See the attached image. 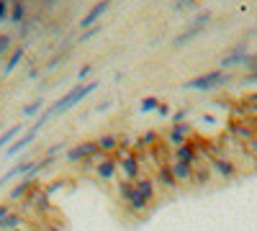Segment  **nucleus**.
<instances>
[{
	"mask_svg": "<svg viewBox=\"0 0 257 231\" xmlns=\"http://www.w3.org/2000/svg\"><path fill=\"white\" fill-rule=\"evenodd\" d=\"M201 31H203V26L190 24L185 31H180V34L175 36V41H173V44H175V47H185V44H190V41L196 39V36H201Z\"/></svg>",
	"mask_w": 257,
	"mask_h": 231,
	"instance_id": "19",
	"label": "nucleus"
},
{
	"mask_svg": "<svg viewBox=\"0 0 257 231\" xmlns=\"http://www.w3.org/2000/svg\"><path fill=\"white\" fill-rule=\"evenodd\" d=\"M193 136V126L190 123H170V129L165 134V144L170 146V149H178V146H183L188 139Z\"/></svg>",
	"mask_w": 257,
	"mask_h": 231,
	"instance_id": "6",
	"label": "nucleus"
},
{
	"mask_svg": "<svg viewBox=\"0 0 257 231\" xmlns=\"http://www.w3.org/2000/svg\"><path fill=\"white\" fill-rule=\"evenodd\" d=\"M98 149H100V154H116L118 152V134H100Z\"/></svg>",
	"mask_w": 257,
	"mask_h": 231,
	"instance_id": "18",
	"label": "nucleus"
},
{
	"mask_svg": "<svg viewBox=\"0 0 257 231\" xmlns=\"http://www.w3.org/2000/svg\"><path fill=\"white\" fill-rule=\"evenodd\" d=\"M185 116H188L185 111H178V113L170 116V121H173V123H183V121H185Z\"/></svg>",
	"mask_w": 257,
	"mask_h": 231,
	"instance_id": "35",
	"label": "nucleus"
},
{
	"mask_svg": "<svg viewBox=\"0 0 257 231\" xmlns=\"http://www.w3.org/2000/svg\"><path fill=\"white\" fill-rule=\"evenodd\" d=\"M155 182H157L160 190H165V193H175L178 187H180V182L175 180L173 170H170V159H167V162H162V164L157 167V170H155Z\"/></svg>",
	"mask_w": 257,
	"mask_h": 231,
	"instance_id": "7",
	"label": "nucleus"
},
{
	"mask_svg": "<svg viewBox=\"0 0 257 231\" xmlns=\"http://www.w3.org/2000/svg\"><path fill=\"white\" fill-rule=\"evenodd\" d=\"M111 106H113V100H103V103H100V106H98L95 111H98V113H103V111H108Z\"/></svg>",
	"mask_w": 257,
	"mask_h": 231,
	"instance_id": "37",
	"label": "nucleus"
},
{
	"mask_svg": "<svg viewBox=\"0 0 257 231\" xmlns=\"http://www.w3.org/2000/svg\"><path fill=\"white\" fill-rule=\"evenodd\" d=\"M8 3H18V0H8Z\"/></svg>",
	"mask_w": 257,
	"mask_h": 231,
	"instance_id": "38",
	"label": "nucleus"
},
{
	"mask_svg": "<svg viewBox=\"0 0 257 231\" xmlns=\"http://www.w3.org/2000/svg\"><path fill=\"white\" fill-rule=\"evenodd\" d=\"M24 57H26V47H24V44H18V47L8 54V62H6V67H3V77H8V75L21 65V62H24Z\"/></svg>",
	"mask_w": 257,
	"mask_h": 231,
	"instance_id": "17",
	"label": "nucleus"
},
{
	"mask_svg": "<svg viewBox=\"0 0 257 231\" xmlns=\"http://www.w3.org/2000/svg\"><path fill=\"white\" fill-rule=\"evenodd\" d=\"M231 75L226 70H211V72H203L198 77H193L188 82H183V90H216V88H224L229 85Z\"/></svg>",
	"mask_w": 257,
	"mask_h": 231,
	"instance_id": "2",
	"label": "nucleus"
},
{
	"mask_svg": "<svg viewBox=\"0 0 257 231\" xmlns=\"http://www.w3.org/2000/svg\"><path fill=\"white\" fill-rule=\"evenodd\" d=\"M6 18H11V3L0 0V21H6Z\"/></svg>",
	"mask_w": 257,
	"mask_h": 231,
	"instance_id": "29",
	"label": "nucleus"
},
{
	"mask_svg": "<svg viewBox=\"0 0 257 231\" xmlns=\"http://www.w3.org/2000/svg\"><path fill=\"white\" fill-rule=\"evenodd\" d=\"M13 211V205H11V200H3V203H0V221H3L8 213Z\"/></svg>",
	"mask_w": 257,
	"mask_h": 231,
	"instance_id": "30",
	"label": "nucleus"
},
{
	"mask_svg": "<svg viewBox=\"0 0 257 231\" xmlns=\"http://www.w3.org/2000/svg\"><path fill=\"white\" fill-rule=\"evenodd\" d=\"M39 182H41L39 177H21V182L11 187L8 200H11V203H21V200H26V195L34 190V187H36Z\"/></svg>",
	"mask_w": 257,
	"mask_h": 231,
	"instance_id": "11",
	"label": "nucleus"
},
{
	"mask_svg": "<svg viewBox=\"0 0 257 231\" xmlns=\"http://www.w3.org/2000/svg\"><path fill=\"white\" fill-rule=\"evenodd\" d=\"M137 193L149 203V205H155V200H157V190H160V187H157V182H155V177H149V175H142L137 182Z\"/></svg>",
	"mask_w": 257,
	"mask_h": 231,
	"instance_id": "12",
	"label": "nucleus"
},
{
	"mask_svg": "<svg viewBox=\"0 0 257 231\" xmlns=\"http://www.w3.org/2000/svg\"><path fill=\"white\" fill-rule=\"evenodd\" d=\"M26 131V126L24 123H16V126H8V129L3 131V134H0V152H3V149H8V146L13 144V139H18L21 134H24Z\"/></svg>",
	"mask_w": 257,
	"mask_h": 231,
	"instance_id": "16",
	"label": "nucleus"
},
{
	"mask_svg": "<svg viewBox=\"0 0 257 231\" xmlns=\"http://www.w3.org/2000/svg\"><path fill=\"white\" fill-rule=\"evenodd\" d=\"M193 3H196V0H178V3H175V11H185V8H190Z\"/></svg>",
	"mask_w": 257,
	"mask_h": 231,
	"instance_id": "34",
	"label": "nucleus"
},
{
	"mask_svg": "<svg viewBox=\"0 0 257 231\" xmlns=\"http://www.w3.org/2000/svg\"><path fill=\"white\" fill-rule=\"evenodd\" d=\"M98 34H100V24H98V26H90V29H85V31L80 34V39H77V41H90V39H93V36H98Z\"/></svg>",
	"mask_w": 257,
	"mask_h": 231,
	"instance_id": "25",
	"label": "nucleus"
},
{
	"mask_svg": "<svg viewBox=\"0 0 257 231\" xmlns=\"http://www.w3.org/2000/svg\"><path fill=\"white\" fill-rule=\"evenodd\" d=\"M108 8H111V0H98V3L80 18V29L85 31V29H90V26H98V21L105 16V11H108Z\"/></svg>",
	"mask_w": 257,
	"mask_h": 231,
	"instance_id": "10",
	"label": "nucleus"
},
{
	"mask_svg": "<svg viewBox=\"0 0 257 231\" xmlns=\"http://www.w3.org/2000/svg\"><path fill=\"white\" fill-rule=\"evenodd\" d=\"M252 34H254V36H257V29H254V31H252Z\"/></svg>",
	"mask_w": 257,
	"mask_h": 231,
	"instance_id": "39",
	"label": "nucleus"
},
{
	"mask_svg": "<svg viewBox=\"0 0 257 231\" xmlns=\"http://www.w3.org/2000/svg\"><path fill=\"white\" fill-rule=\"evenodd\" d=\"M160 118H170V116H173V108H170V103L167 100H162L160 103V106H157V111H155Z\"/></svg>",
	"mask_w": 257,
	"mask_h": 231,
	"instance_id": "26",
	"label": "nucleus"
},
{
	"mask_svg": "<svg viewBox=\"0 0 257 231\" xmlns=\"http://www.w3.org/2000/svg\"><path fill=\"white\" fill-rule=\"evenodd\" d=\"M98 85H100L98 80H93V82H77V85H75V88H72L67 95H62V98L54 103V106L49 108V111H52V116H62L64 111L75 108L80 100H85V98H88L93 90H98Z\"/></svg>",
	"mask_w": 257,
	"mask_h": 231,
	"instance_id": "1",
	"label": "nucleus"
},
{
	"mask_svg": "<svg viewBox=\"0 0 257 231\" xmlns=\"http://www.w3.org/2000/svg\"><path fill=\"white\" fill-rule=\"evenodd\" d=\"M244 67L249 70V72H257V54H247V62H244Z\"/></svg>",
	"mask_w": 257,
	"mask_h": 231,
	"instance_id": "32",
	"label": "nucleus"
},
{
	"mask_svg": "<svg viewBox=\"0 0 257 231\" xmlns=\"http://www.w3.org/2000/svg\"><path fill=\"white\" fill-rule=\"evenodd\" d=\"M244 149H247L252 157H257V136H254V139H249V141L244 144Z\"/></svg>",
	"mask_w": 257,
	"mask_h": 231,
	"instance_id": "33",
	"label": "nucleus"
},
{
	"mask_svg": "<svg viewBox=\"0 0 257 231\" xmlns=\"http://www.w3.org/2000/svg\"><path fill=\"white\" fill-rule=\"evenodd\" d=\"M160 98L157 95H147V98H142V103H139V113H152V111H157V106H160Z\"/></svg>",
	"mask_w": 257,
	"mask_h": 231,
	"instance_id": "21",
	"label": "nucleus"
},
{
	"mask_svg": "<svg viewBox=\"0 0 257 231\" xmlns=\"http://www.w3.org/2000/svg\"><path fill=\"white\" fill-rule=\"evenodd\" d=\"M157 144H160V131L149 129V131H144L142 136H137L134 152H147V149H152V146H157Z\"/></svg>",
	"mask_w": 257,
	"mask_h": 231,
	"instance_id": "14",
	"label": "nucleus"
},
{
	"mask_svg": "<svg viewBox=\"0 0 257 231\" xmlns=\"http://www.w3.org/2000/svg\"><path fill=\"white\" fill-rule=\"evenodd\" d=\"M142 167H144V159H142V152H128L118 159V172L123 180H132L137 182L144 172H142Z\"/></svg>",
	"mask_w": 257,
	"mask_h": 231,
	"instance_id": "3",
	"label": "nucleus"
},
{
	"mask_svg": "<svg viewBox=\"0 0 257 231\" xmlns=\"http://www.w3.org/2000/svg\"><path fill=\"white\" fill-rule=\"evenodd\" d=\"M95 154H100L98 139H88V141H80V144L70 146V149H67V162H70V164H80V162L90 159V157H95Z\"/></svg>",
	"mask_w": 257,
	"mask_h": 231,
	"instance_id": "5",
	"label": "nucleus"
},
{
	"mask_svg": "<svg viewBox=\"0 0 257 231\" xmlns=\"http://www.w3.org/2000/svg\"><path fill=\"white\" fill-rule=\"evenodd\" d=\"M170 170H173V175H175V180L180 185H190V180H193V164L190 162L170 157Z\"/></svg>",
	"mask_w": 257,
	"mask_h": 231,
	"instance_id": "13",
	"label": "nucleus"
},
{
	"mask_svg": "<svg viewBox=\"0 0 257 231\" xmlns=\"http://www.w3.org/2000/svg\"><path fill=\"white\" fill-rule=\"evenodd\" d=\"M208 21H211V11H201L196 18H193V24H196V26H203L206 29V24H208Z\"/></svg>",
	"mask_w": 257,
	"mask_h": 231,
	"instance_id": "27",
	"label": "nucleus"
},
{
	"mask_svg": "<svg viewBox=\"0 0 257 231\" xmlns=\"http://www.w3.org/2000/svg\"><path fill=\"white\" fill-rule=\"evenodd\" d=\"M64 146H67V141H59V144H52L49 149H47V154H44V157H57V154H59V152L64 149Z\"/></svg>",
	"mask_w": 257,
	"mask_h": 231,
	"instance_id": "28",
	"label": "nucleus"
},
{
	"mask_svg": "<svg viewBox=\"0 0 257 231\" xmlns=\"http://www.w3.org/2000/svg\"><path fill=\"white\" fill-rule=\"evenodd\" d=\"M62 187H64V180H52L49 185H44V193H47V195L52 198V195H54L57 190H62Z\"/></svg>",
	"mask_w": 257,
	"mask_h": 231,
	"instance_id": "24",
	"label": "nucleus"
},
{
	"mask_svg": "<svg viewBox=\"0 0 257 231\" xmlns=\"http://www.w3.org/2000/svg\"><path fill=\"white\" fill-rule=\"evenodd\" d=\"M211 180V167L206 159H196V164H193V180L190 185H206Z\"/></svg>",
	"mask_w": 257,
	"mask_h": 231,
	"instance_id": "15",
	"label": "nucleus"
},
{
	"mask_svg": "<svg viewBox=\"0 0 257 231\" xmlns=\"http://www.w3.org/2000/svg\"><path fill=\"white\" fill-rule=\"evenodd\" d=\"M247 62V44L242 41V44H237V47H231L221 59H219V70H231V67H239V65H244Z\"/></svg>",
	"mask_w": 257,
	"mask_h": 231,
	"instance_id": "9",
	"label": "nucleus"
},
{
	"mask_svg": "<svg viewBox=\"0 0 257 231\" xmlns=\"http://www.w3.org/2000/svg\"><path fill=\"white\" fill-rule=\"evenodd\" d=\"M90 72H93V65H82V67H80V72H77V82H82Z\"/></svg>",
	"mask_w": 257,
	"mask_h": 231,
	"instance_id": "31",
	"label": "nucleus"
},
{
	"mask_svg": "<svg viewBox=\"0 0 257 231\" xmlns=\"http://www.w3.org/2000/svg\"><path fill=\"white\" fill-rule=\"evenodd\" d=\"M100 182H111V180H116V175H118V157L116 154H105L98 164H95V172H93Z\"/></svg>",
	"mask_w": 257,
	"mask_h": 231,
	"instance_id": "8",
	"label": "nucleus"
},
{
	"mask_svg": "<svg viewBox=\"0 0 257 231\" xmlns=\"http://www.w3.org/2000/svg\"><path fill=\"white\" fill-rule=\"evenodd\" d=\"M208 167H211V175H216V177H221V180H234V177L239 175L237 162H234L229 154H219V157H213V159L208 162Z\"/></svg>",
	"mask_w": 257,
	"mask_h": 231,
	"instance_id": "4",
	"label": "nucleus"
},
{
	"mask_svg": "<svg viewBox=\"0 0 257 231\" xmlns=\"http://www.w3.org/2000/svg\"><path fill=\"white\" fill-rule=\"evenodd\" d=\"M24 18H26V3H24V0L11 3V21H13V24H24Z\"/></svg>",
	"mask_w": 257,
	"mask_h": 231,
	"instance_id": "20",
	"label": "nucleus"
},
{
	"mask_svg": "<svg viewBox=\"0 0 257 231\" xmlns=\"http://www.w3.org/2000/svg\"><path fill=\"white\" fill-rule=\"evenodd\" d=\"M242 82H244V85H249V82H257V72H247V75L242 77Z\"/></svg>",
	"mask_w": 257,
	"mask_h": 231,
	"instance_id": "36",
	"label": "nucleus"
},
{
	"mask_svg": "<svg viewBox=\"0 0 257 231\" xmlns=\"http://www.w3.org/2000/svg\"><path fill=\"white\" fill-rule=\"evenodd\" d=\"M8 52H13V36L11 34H0V59H3Z\"/></svg>",
	"mask_w": 257,
	"mask_h": 231,
	"instance_id": "23",
	"label": "nucleus"
},
{
	"mask_svg": "<svg viewBox=\"0 0 257 231\" xmlns=\"http://www.w3.org/2000/svg\"><path fill=\"white\" fill-rule=\"evenodd\" d=\"M41 111H44V100H41V98L31 100L29 106H24V116H26V118H34V116H39Z\"/></svg>",
	"mask_w": 257,
	"mask_h": 231,
	"instance_id": "22",
	"label": "nucleus"
}]
</instances>
